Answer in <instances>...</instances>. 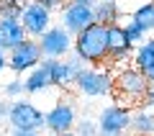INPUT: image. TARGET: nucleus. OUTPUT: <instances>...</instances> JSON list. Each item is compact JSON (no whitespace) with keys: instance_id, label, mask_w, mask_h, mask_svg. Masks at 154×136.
Wrapping results in <instances>:
<instances>
[{"instance_id":"nucleus-1","label":"nucleus","mask_w":154,"mask_h":136,"mask_svg":"<svg viewBox=\"0 0 154 136\" xmlns=\"http://www.w3.org/2000/svg\"><path fill=\"white\" fill-rule=\"evenodd\" d=\"M149 93V80L139 67H123L113 75V95L118 103L128 108H139L146 100Z\"/></svg>"},{"instance_id":"nucleus-2","label":"nucleus","mask_w":154,"mask_h":136,"mask_svg":"<svg viewBox=\"0 0 154 136\" xmlns=\"http://www.w3.org/2000/svg\"><path fill=\"white\" fill-rule=\"evenodd\" d=\"M75 54L82 57L85 64H103L108 62V26L90 23L75 36Z\"/></svg>"},{"instance_id":"nucleus-3","label":"nucleus","mask_w":154,"mask_h":136,"mask_svg":"<svg viewBox=\"0 0 154 136\" xmlns=\"http://www.w3.org/2000/svg\"><path fill=\"white\" fill-rule=\"evenodd\" d=\"M75 90L85 98H103L113 93V75L100 64H85L75 80Z\"/></svg>"},{"instance_id":"nucleus-4","label":"nucleus","mask_w":154,"mask_h":136,"mask_svg":"<svg viewBox=\"0 0 154 136\" xmlns=\"http://www.w3.org/2000/svg\"><path fill=\"white\" fill-rule=\"evenodd\" d=\"M8 123H11V128L44 131V128H46V113H41V108H38V105H33L31 100L16 98V100H11Z\"/></svg>"},{"instance_id":"nucleus-5","label":"nucleus","mask_w":154,"mask_h":136,"mask_svg":"<svg viewBox=\"0 0 154 136\" xmlns=\"http://www.w3.org/2000/svg\"><path fill=\"white\" fill-rule=\"evenodd\" d=\"M128 134H131V110H128V105L116 103L100 110L98 136H128Z\"/></svg>"},{"instance_id":"nucleus-6","label":"nucleus","mask_w":154,"mask_h":136,"mask_svg":"<svg viewBox=\"0 0 154 136\" xmlns=\"http://www.w3.org/2000/svg\"><path fill=\"white\" fill-rule=\"evenodd\" d=\"M38 46H41V54L49 57V59H62V57L72 54L75 51V33H69L64 26H54L51 23L41 36H38Z\"/></svg>"},{"instance_id":"nucleus-7","label":"nucleus","mask_w":154,"mask_h":136,"mask_svg":"<svg viewBox=\"0 0 154 136\" xmlns=\"http://www.w3.org/2000/svg\"><path fill=\"white\" fill-rule=\"evenodd\" d=\"M44 54H41V46H38V39L28 36L26 41H21L16 49L8 51V67H11L16 75H23V72H31L33 67L41 64Z\"/></svg>"},{"instance_id":"nucleus-8","label":"nucleus","mask_w":154,"mask_h":136,"mask_svg":"<svg viewBox=\"0 0 154 136\" xmlns=\"http://www.w3.org/2000/svg\"><path fill=\"white\" fill-rule=\"evenodd\" d=\"M49 59V57H46ZM85 62L80 54H67L62 57V59H49V70H51V85L54 87H62V90H67V87H75V80L77 75L82 72Z\"/></svg>"},{"instance_id":"nucleus-9","label":"nucleus","mask_w":154,"mask_h":136,"mask_svg":"<svg viewBox=\"0 0 154 136\" xmlns=\"http://www.w3.org/2000/svg\"><path fill=\"white\" fill-rule=\"evenodd\" d=\"M90 23H95V8L82 5V3H75V0H67L64 8H62V26L69 33H80L82 28H88Z\"/></svg>"},{"instance_id":"nucleus-10","label":"nucleus","mask_w":154,"mask_h":136,"mask_svg":"<svg viewBox=\"0 0 154 136\" xmlns=\"http://www.w3.org/2000/svg\"><path fill=\"white\" fill-rule=\"evenodd\" d=\"M21 23L31 39H38L51 26V11L44 8L41 3H36V0H28V5L21 11Z\"/></svg>"},{"instance_id":"nucleus-11","label":"nucleus","mask_w":154,"mask_h":136,"mask_svg":"<svg viewBox=\"0 0 154 136\" xmlns=\"http://www.w3.org/2000/svg\"><path fill=\"white\" fill-rule=\"evenodd\" d=\"M134 49H136V44L128 39L126 28H123L121 23L108 26V62L118 64V62L128 59V57L134 54Z\"/></svg>"},{"instance_id":"nucleus-12","label":"nucleus","mask_w":154,"mask_h":136,"mask_svg":"<svg viewBox=\"0 0 154 136\" xmlns=\"http://www.w3.org/2000/svg\"><path fill=\"white\" fill-rule=\"evenodd\" d=\"M75 123H77V110L72 105V100H59L46 113V131H51V134L69 131V128H75Z\"/></svg>"},{"instance_id":"nucleus-13","label":"nucleus","mask_w":154,"mask_h":136,"mask_svg":"<svg viewBox=\"0 0 154 136\" xmlns=\"http://www.w3.org/2000/svg\"><path fill=\"white\" fill-rule=\"evenodd\" d=\"M26 39H28V33L21 23V16H0V46L5 51L16 49Z\"/></svg>"},{"instance_id":"nucleus-14","label":"nucleus","mask_w":154,"mask_h":136,"mask_svg":"<svg viewBox=\"0 0 154 136\" xmlns=\"http://www.w3.org/2000/svg\"><path fill=\"white\" fill-rule=\"evenodd\" d=\"M26 95H36L44 93L46 87H51V70H49V59H41V64L33 67L31 72H26Z\"/></svg>"},{"instance_id":"nucleus-15","label":"nucleus","mask_w":154,"mask_h":136,"mask_svg":"<svg viewBox=\"0 0 154 136\" xmlns=\"http://www.w3.org/2000/svg\"><path fill=\"white\" fill-rule=\"evenodd\" d=\"M134 67L146 75L149 70H154V36H146L141 44H136L134 49Z\"/></svg>"},{"instance_id":"nucleus-16","label":"nucleus","mask_w":154,"mask_h":136,"mask_svg":"<svg viewBox=\"0 0 154 136\" xmlns=\"http://www.w3.org/2000/svg\"><path fill=\"white\" fill-rule=\"evenodd\" d=\"M131 134L136 136H154V113L136 108L131 113Z\"/></svg>"},{"instance_id":"nucleus-17","label":"nucleus","mask_w":154,"mask_h":136,"mask_svg":"<svg viewBox=\"0 0 154 136\" xmlns=\"http://www.w3.org/2000/svg\"><path fill=\"white\" fill-rule=\"evenodd\" d=\"M95 21L103 23V26H113V23L121 21V8L116 0H98L95 5Z\"/></svg>"},{"instance_id":"nucleus-18","label":"nucleus","mask_w":154,"mask_h":136,"mask_svg":"<svg viewBox=\"0 0 154 136\" xmlns=\"http://www.w3.org/2000/svg\"><path fill=\"white\" fill-rule=\"evenodd\" d=\"M131 18L136 23H141L146 33H154V3H144V5H139L136 11L131 13Z\"/></svg>"},{"instance_id":"nucleus-19","label":"nucleus","mask_w":154,"mask_h":136,"mask_svg":"<svg viewBox=\"0 0 154 136\" xmlns=\"http://www.w3.org/2000/svg\"><path fill=\"white\" fill-rule=\"evenodd\" d=\"M3 95H5L8 100L23 98V95H26V82H23V80H18V77H13L11 82H5V87H3Z\"/></svg>"},{"instance_id":"nucleus-20","label":"nucleus","mask_w":154,"mask_h":136,"mask_svg":"<svg viewBox=\"0 0 154 136\" xmlns=\"http://www.w3.org/2000/svg\"><path fill=\"white\" fill-rule=\"evenodd\" d=\"M123 28H126V33H128V39H131L134 44H141L144 39L149 36V33L144 31V26H141V23H136V21H134V18H128V21L123 23Z\"/></svg>"},{"instance_id":"nucleus-21","label":"nucleus","mask_w":154,"mask_h":136,"mask_svg":"<svg viewBox=\"0 0 154 136\" xmlns=\"http://www.w3.org/2000/svg\"><path fill=\"white\" fill-rule=\"evenodd\" d=\"M28 0H0V16H21Z\"/></svg>"},{"instance_id":"nucleus-22","label":"nucleus","mask_w":154,"mask_h":136,"mask_svg":"<svg viewBox=\"0 0 154 136\" xmlns=\"http://www.w3.org/2000/svg\"><path fill=\"white\" fill-rule=\"evenodd\" d=\"M75 131L80 136H98V121L82 118V121H77V123H75Z\"/></svg>"},{"instance_id":"nucleus-23","label":"nucleus","mask_w":154,"mask_h":136,"mask_svg":"<svg viewBox=\"0 0 154 136\" xmlns=\"http://www.w3.org/2000/svg\"><path fill=\"white\" fill-rule=\"evenodd\" d=\"M36 3H41V5L49 8V11H57V8H64L67 0H36Z\"/></svg>"},{"instance_id":"nucleus-24","label":"nucleus","mask_w":154,"mask_h":136,"mask_svg":"<svg viewBox=\"0 0 154 136\" xmlns=\"http://www.w3.org/2000/svg\"><path fill=\"white\" fill-rule=\"evenodd\" d=\"M11 136H41V131H28V128H13Z\"/></svg>"},{"instance_id":"nucleus-25","label":"nucleus","mask_w":154,"mask_h":136,"mask_svg":"<svg viewBox=\"0 0 154 136\" xmlns=\"http://www.w3.org/2000/svg\"><path fill=\"white\" fill-rule=\"evenodd\" d=\"M144 105H149V108L154 110V85H149V93H146V100H144Z\"/></svg>"},{"instance_id":"nucleus-26","label":"nucleus","mask_w":154,"mask_h":136,"mask_svg":"<svg viewBox=\"0 0 154 136\" xmlns=\"http://www.w3.org/2000/svg\"><path fill=\"white\" fill-rule=\"evenodd\" d=\"M8 110H11V100H5V103H0V121H3V118L8 121Z\"/></svg>"},{"instance_id":"nucleus-27","label":"nucleus","mask_w":154,"mask_h":136,"mask_svg":"<svg viewBox=\"0 0 154 136\" xmlns=\"http://www.w3.org/2000/svg\"><path fill=\"white\" fill-rule=\"evenodd\" d=\"M5 67H8V51L3 49V46H0V72L5 70Z\"/></svg>"},{"instance_id":"nucleus-28","label":"nucleus","mask_w":154,"mask_h":136,"mask_svg":"<svg viewBox=\"0 0 154 136\" xmlns=\"http://www.w3.org/2000/svg\"><path fill=\"white\" fill-rule=\"evenodd\" d=\"M51 136H80V134H77L75 128H69V131H62V134H51Z\"/></svg>"},{"instance_id":"nucleus-29","label":"nucleus","mask_w":154,"mask_h":136,"mask_svg":"<svg viewBox=\"0 0 154 136\" xmlns=\"http://www.w3.org/2000/svg\"><path fill=\"white\" fill-rule=\"evenodd\" d=\"M75 3H82V5H90V8L98 5V0H75Z\"/></svg>"},{"instance_id":"nucleus-30","label":"nucleus","mask_w":154,"mask_h":136,"mask_svg":"<svg viewBox=\"0 0 154 136\" xmlns=\"http://www.w3.org/2000/svg\"><path fill=\"white\" fill-rule=\"evenodd\" d=\"M146 80H149V85H154V70L146 72Z\"/></svg>"},{"instance_id":"nucleus-31","label":"nucleus","mask_w":154,"mask_h":136,"mask_svg":"<svg viewBox=\"0 0 154 136\" xmlns=\"http://www.w3.org/2000/svg\"><path fill=\"white\" fill-rule=\"evenodd\" d=\"M128 136H136V134H128Z\"/></svg>"}]
</instances>
